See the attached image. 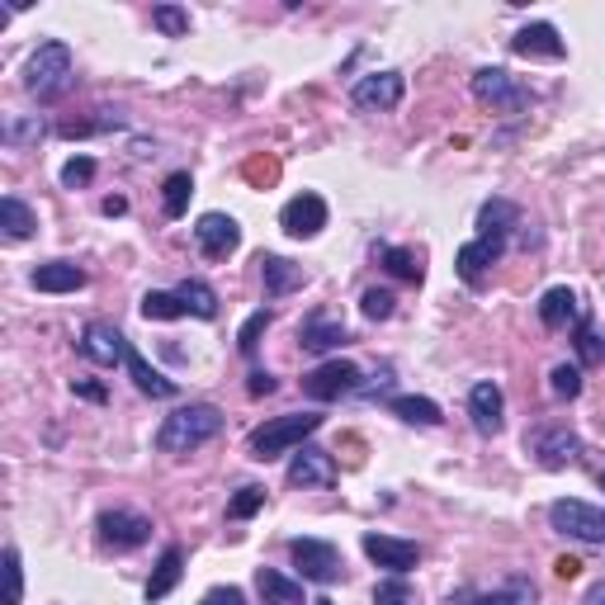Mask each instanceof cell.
I'll return each mask as SVG.
<instances>
[{
    "label": "cell",
    "instance_id": "6da1fadb",
    "mask_svg": "<svg viewBox=\"0 0 605 605\" xmlns=\"http://www.w3.org/2000/svg\"><path fill=\"white\" fill-rule=\"evenodd\" d=\"M223 431V412L213 402H189V407H175V412L162 421L156 431V450L162 454H194L204 450L208 440H218Z\"/></svg>",
    "mask_w": 605,
    "mask_h": 605
},
{
    "label": "cell",
    "instance_id": "7a4b0ae2",
    "mask_svg": "<svg viewBox=\"0 0 605 605\" xmlns=\"http://www.w3.org/2000/svg\"><path fill=\"white\" fill-rule=\"evenodd\" d=\"M71 81H76V62H71V48L62 39H48L39 43V52L29 58L24 66V91L39 100V104H52L71 91Z\"/></svg>",
    "mask_w": 605,
    "mask_h": 605
},
{
    "label": "cell",
    "instance_id": "3957f363",
    "mask_svg": "<svg viewBox=\"0 0 605 605\" xmlns=\"http://www.w3.org/2000/svg\"><path fill=\"white\" fill-rule=\"evenodd\" d=\"M322 425V412H289V417H275L252 431L246 440V454L256 459V464H270L279 454H294L298 444H308V435Z\"/></svg>",
    "mask_w": 605,
    "mask_h": 605
},
{
    "label": "cell",
    "instance_id": "277c9868",
    "mask_svg": "<svg viewBox=\"0 0 605 605\" xmlns=\"http://www.w3.org/2000/svg\"><path fill=\"white\" fill-rule=\"evenodd\" d=\"M548 525L577 544H605V506H592L582 496H558L548 506Z\"/></svg>",
    "mask_w": 605,
    "mask_h": 605
},
{
    "label": "cell",
    "instance_id": "5b68a950",
    "mask_svg": "<svg viewBox=\"0 0 605 605\" xmlns=\"http://www.w3.org/2000/svg\"><path fill=\"white\" fill-rule=\"evenodd\" d=\"M365 388V373L355 360H327V365H317L302 373V393H308L312 402H336V398H350V393H360Z\"/></svg>",
    "mask_w": 605,
    "mask_h": 605
},
{
    "label": "cell",
    "instance_id": "8992f818",
    "mask_svg": "<svg viewBox=\"0 0 605 605\" xmlns=\"http://www.w3.org/2000/svg\"><path fill=\"white\" fill-rule=\"evenodd\" d=\"M289 558L302 573V582H317V586H331L346 577V563H341V548L327 544V540H289Z\"/></svg>",
    "mask_w": 605,
    "mask_h": 605
},
{
    "label": "cell",
    "instance_id": "52a82bcc",
    "mask_svg": "<svg viewBox=\"0 0 605 605\" xmlns=\"http://www.w3.org/2000/svg\"><path fill=\"white\" fill-rule=\"evenodd\" d=\"M95 530H100V544L114 548V554H133V548H142L152 540V521L142 511H129V506L104 511L95 521Z\"/></svg>",
    "mask_w": 605,
    "mask_h": 605
},
{
    "label": "cell",
    "instance_id": "ba28073f",
    "mask_svg": "<svg viewBox=\"0 0 605 605\" xmlns=\"http://www.w3.org/2000/svg\"><path fill=\"white\" fill-rule=\"evenodd\" d=\"M473 95L483 100V104H492L496 114H521V110H530V91H525V85H515L511 71H502V66L473 71Z\"/></svg>",
    "mask_w": 605,
    "mask_h": 605
},
{
    "label": "cell",
    "instance_id": "9c48e42d",
    "mask_svg": "<svg viewBox=\"0 0 605 605\" xmlns=\"http://www.w3.org/2000/svg\"><path fill=\"white\" fill-rule=\"evenodd\" d=\"M525 444H530V454H535L544 469H567V464H577V459L586 454L582 435L567 431V425H540Z\"/></svg>",
    "mask_w": 605,
    "mask_h": 605
},
{
    "label": "cell",
    "instance_id": "30bf717a",
    "mask_svg": "<svg viewBox=\"0 0 605 605\" xmlns=\"http://www.w3.org/2000/svg\"><path fill=\"white\" fill-rule=\"evenodd\" d=\"M402 91H407V81H402V71H369V76L355 81V110H369V114H388V110H398L402 104Z\"/></svg>",
    "mask_w": 605,
    "mask_h": 605
},
{
    "label": "cell",
    "instance_id": "8fae6325",
    "mask_svg": "<svg viewBox=\"0 0 605 605\" xmlns=\"http://www.w3.org/2000/svg\"><path fill=\"white\" fill-rule=\"evenodd\" d=\"M194 246H199V256H208V260H227L242 246L237 218H227V213H204V218L194 223Z\"/></svg>",
    "mask_w": 605,
    "mask_h": 605
},
{
    "label": "cell",
    "instance_id": "7c38bea8",
    "mask_svg": "<svg viewBox=\"0 0 605 605\" xmlns=\"http://www.w3.org/2000/svg\"><path fill=\"white\" fill-rule=\"evenodd\" d=\"M360 544H365L369 563H379L383 573H393V577H407V573H412V567L421 563V548H417L412 540H393V535H379V530H369Z\"/></svg>",
    "mask_w": 605,
    "mask_h": 605
},
{
    "label": "cell",
    "instance_id": "4fadbf2b",
    "mask_svg": "<svg viewBox=\"0 0 605 605\" xmlns=\"http://www.w3.org/2000/svg\"><path fill=\"white\" fill-rule=\"evenodd\" d=\"M279 227L289 237H317L327 227V199L322 194H312V189L294 194V199L279 208Z\"/></svg>",
    "mask_w": 605,
    "mask_h": 605
},
{
    "label": "cell",
    "instance_id": "5bb4252c",
    "mask_svg": "<svg viewBox=\"0 0 605 605\" xmlns=\"http://www.w3.org/2000/svg\"><path fill=\"white\" fill-rule=\"evenodd\" d=\"M81 355L100 369H114V365H123V355H129V336H123L114 322H85L81 327Z\"/></svg>",
    "mask_w": 605,
    "mask_h": 605
},
{
    "label": "cell",
    "instance_id": "9a60e30c",
    "mask_svg": "<svg viewBox=\"0 0 605 605\" xmlns=\"http://www.w3.org/2000/svg\"><path fill=\"white\" fill-rule=\"evenodd\" d=\"M289 483L294 488H336V459L322 444H298L289 459Z\"/></svg>",
    "mask_w": 605,
    "mask_h": 605
},
{
    "label": "cell",
    "instance_id": "2e32d148",
    "mask_svg": "<svg viewBox=\"0 0 605 605\" xmlns=\"http://www.w3.org/2000/svg\"><path fill=\"white\" fill-rule=\"evenodd\" d=\"M506 256V242H496V237H473L469 246H459V279L469 284V289H483L488 284V270L496 260Z\"/></svg>",
    "mask_w": 605,
    "mask_h": 605
},
{
    "label": "cell",
    "instance_id": "e0dca14e",
    "mask_svg": "<svg viewBox=\"0 0 605 605\" xmlns=\"http://www.w3.org/2000/svg\"><path fill=\"white\" fill-rule=\"evenodd\" d=\"M469 417H473V431L478 435H502V417H506V398H502V388H496L492 379L488 383H473L469 388Z\"/></svg>",
    "mask_w": 605,
    "mask_h": 605
},
{
    "label": "cell",
    "instance_id": "ac0fdd59",
    "mask_svg": "<svg viewBox=\"0 0 605 605\" xmlns=\"http://www.w3.org/2000/svg\"><path fill=\"white\" fill-rule=\"evenodd\" d=\"M511 52L515 58H548V62H563L567 58V43L558 39V29L554 24H525L521 33L511 39Z\"/></svg>",
    "mask_w": 605,
    "mask_h": 605
},
{
    "label": "cell",
    "instance_id": "d6986e66",
    "mask_svg": "<svg viewBox=\"0 0 605 605\" xmlns=\"http://www.w3.org/2000/svg\"><path fill=\"white\" fill-rule=\"evenodd\" d=\"M346 341H350V331L341 322H331L327 312H312L308 322L298 327V346L308 355H331V350H341Z\"/></svg>",
    "mask_w": 605,
    "mask_h": 605
},
{
    "label": "cell",
    "instance_id": "ffe728a7",
    "mask_svg": "<svg viewBox=\"0 0 605 605\" xmlns=\"http://www.w3.org/2000/svg\"><path fill=\"white\" fill-rule=\"evenodd\" d=\"M540 322L548 331H567L582 322V308H577V294L567 289V284H554L544 298H540Z\"/></svg>",
    "mask_w": 605,
    "mask_h": 605
},
{
    "label": "cell",
    "instance_id": "44dd1931",
    "mask_svg": "<svg viewBox=\"0 0 605 605\" xmlns=\"http://www.w3.org/2000/svg\"><path fill=\"white\" fill-rule=\"evenodd\" d=\"M29 279H33V289L39 294H76V289H85V270L81 265H71V260H48Z\"/></svg>",
    "mask_w": 605,
    "mask_h": 605
},
{
    "label": "cell",
    "instance_id": "7402d4cb",
    "mask_svg": "<svg viewBox=\"0 0 605 605\" xmlns=\"http://www.w3.org/2000/svg\"><path fill=\"white\" fill-rule=\"evenodd\" d=\"M260 265V279H265V294L270 298H284V294H294V289H302V265H294V260H284V256H260L256 260Z\"/></svg>",
    "mask_w": 605,
    "mask_h": 605
},
{
    "label": "cell",
    "instance_id": "603a6c76",
    "mask_svg": "<svg viewBox=\"0 0 605 605\" xmlns=\"http://www.w3.org/2000/svg\"><path fill=\"white\" fill-rule=\"evenodd\" d=\"M515 227H521V208H515L511 199H488L483 208H478V237L506 242Z\"/></svg>",
    "mask_w": 605,
    "mask_h": 605
},
{
    "label": "cell",
    "instance_id": "cb8c5ba5",
    "mask_svg": "<svg viewBox=\"0 0 605 605\" xmlns=\"http://www.w3.org/2000/svg\"><path fill=\"white\" fill-rule=\"evenodd\" d=\"M123 369H129V379L137 383V393H147V398H175V379H166L162 369H152L133 346H129V355H123Z\"/></svg>",
    "mask_w": 605,
    "mask_h": 605
},
{
    "label": "cell",
    "instance_id": "d4e9b609",
    "mask_svg": "<svg viewBox=\"0 0 605 605\" xmlns=\"http://www.w3.org/2000/svg\"><path fill=\"white\" fill-rule=\"evenodd\" d=\"M256 592L265 605H308L302 601V586L294 577L275 573V567H256Z\"/></svg>",
    "mask_w": 605,
    "mask_h": 605
},
{
    "label": "cell",
    "instance_id": "484cf974",
    "mask_svg": "<svg viewBox=\"0 0 605 605\" xmlns=\"http://www.w3.org/2000/svg\"><path fill=\"white\" fill-rule=\"evenodd\" d=\"M48 137V123L39 114H10L6 123H0V142L14 152H24V147H39V142Z\"/></svg>",
    "mask_w": 605,
    "mask_h": 605
},
{
    "label": "cell",
    "instance_id": "4316f807",
    "mask_svg": "<svg viewBox=\"0 0 605 605\" xmlns=\"http://www.w3.org/2000/svg\"><path fill=\"white\" fill-rule=\"evenodd\" d=\"M185 577V548L181 544H171L166 554H162V563H156V573H152V582H147V601H166L171 592H175V582Z\"/></svg>",
    "mask_w": 605,
    "mask_h": 605
},
{
    "label": "cell",
    "instance_id": "83f0119b",
    "mask_svg": "<svg viewBox=\"0 0 605 605\" xmlns=\"http://www.w3.org/2000/svg\"><path fill=\"white\" fill-rule=\"evenodd\" d=\"M175 294H181V302H185V317H199V322H213V317H218V289H213V284L185 279Z\"/></svg>",
    "mask_w": 605,
    "mask_h": 605
},
{
    "label": "cell",
    "instance_id": "f1b7e54d",
    "mask_svg": "<svg viewBox=\"0 0 605 605\" xmlns=\"http://www.w3.org/2000/svg\"><path fill=\"white\" fill-rule=\"evenodd\" d=\"M0 227H6L10 242H24V237L39 233V218H33V208H29L24 199L6 194V199H0Z\"/></svg>",
    "mask_w": 605,
    "mask_h": 605
},
{
    "label": "cell",
    "instance_id": "f546056e",
    "mask_svg": "<svg viewBox=\"0 0 605 605\" xmlns=\"http://www.w3.org/2000/svg\"><path fill=\"white\" fill-rule=\"evenodd\" d=\"M388 412L402 417L407 425H440L444 421L440 402H431V398H393V402H388Z\"/></svg>",
    "mask_w": 605,
    "mask_h": 605
},
{
    "label": "cell",
    "instance_id": "4dcf8cb0",
    "mask_svg": "<svg viewBox=\"0 0 605 605\" xmlns=\"http://www.w3.org/2000/svg\"><path fill=\"white\" fill-rule=\"evenodd\" d=\"M189 194H194L189 171H175V175H166V185H162V208H166V218H185Z\"/></svg>",
    "mask_w": 605,
    "mask_h": 605
},
{
    "label": "cell",
    "instance_id": "1f68e13d",
    "mask_svg": "<svg viewBox=\"0 0 605 605\" xmlns=\"http://www.w3.org/2000/svg\"><path fill=\"white\" fill-rule=\"evenodd\" d=\"M142 317H147V322H175V317H185V302H181V294L152 289V294H142Z\"/></svg>",
    "mask_w": 605,
    "mask_h": 605
},
{
    "label": "cell",
    "instance_id": "d6a6232c",
    "mask_svg": "<svg viewBox=\"0 0 605 605\" xmlns=\"http://www.w3.org/2000/svg\"><path fill=\"white\" fill-rule=\"evenodd\" d=\"M379 260H383L388 275H398L407 284H421V260H417V252H407V246H379Z\"/></svg>",
    "mask_w": 605,
    "mask_h": 605
},
{
    "label": "cell",
    "instance_id": "836d02e7",
    "mask_svg": "<svg viewBox=\"0 0 605 605\" xmlns=\"http://www.w3.org/2000/svg\"><path fill=\"white\" fill-rule=\"evenodd\" d=\"M530 601H535V586H530V582H511V586H502V592L469 596V605H530Z\"/></svg>",
    "mask_w": 605,
    "mask_h": 605
},
{
    "label": "cell",
    "instance_id": "e575fe53",
    "mask_svg": "<svg viewBox=\"0 0 605 605\" xmlns=\"http://www.w3.org/2000/svg\"><path fill=\"white\" fill-rule=\"evenodd\" d=\"M548 393L563 398V402H573L582 393V365H554V369H548Z\"/></svg>",
    "mask_w": 605,
    "mask_h": 605
},
{
    "label": "cell",
    "instance_id": "d590c367",
    "mask_svg": "<svg viewBox=\"0 0 605 605\" xmlns=\"http://www.w3.org/2000/svg\"><path fill=\"white\" fill-rule=\"evenodd\" d=\"M373 605H421V601H417V586L407 577H388V582L373 586Z\"/></svg>",
    "mask_w": 605,
    "mask_h": 605
},
{
    "label": "cell",
    "instance_id": "8d00e7d4",
    "mask_svg": "<svg viewBox=\"0 0 605 605\" xmlns=\"http://www.w3.org/2000/svg\"><path fill=\"white\" fill-rule=\"evenodd\" d=\"M152 24L162 29L166 39H185V33H189V14L181 6H156L152 10Z\"/></svg>",
    "mask_w": 605,
    "mask_h": 605
},
{
    "label": "cell",
    "instance_id": "74e56055",
    "mask_svg": "<svg viewBox=\"0 0 605 605\" xmlns=\"http://www.w3.org/2000/svg\"><path fill=\"white\" fill-rule=\"evenodd\" d=\"M270 308H260V312H252V317H246V322H242V331H237V350L242 355H256V346H260V331L265 327H270Z\"/></svg>",
    "mask_w": 605,
    "mask_h": 605
},
{
    "label": "cell",
    "instance_id": "f35d334b",
    "mask_svg": "<svg viewBox=\"0 0 605 605\" xmlns=\"http://www.w3.org/2000/svg\"><path fill=\"white\" fill-rule=\"evenodd\" d=\"M260 506H265V488H242L233 502H227V521H252Z\"/></svg>",
    "mask_w": 605,
    "mask_h": 605
},
{
    "label": "cell",
    "instance_id": "ab89813d",
    "mask_svg": "<svg viewBox=\"0 0 605 605\" xmlns=\"http://www.w3.org/2000/svg\"><path fill=\"white\" fill-rule=\"evenodd\" d=\"M393 294L388 289H365V298H360V312L369 317V322H388V317H393Z\"/></svg>",
    "mask_w": 605,
    "mask_h": 605
},
{
    "label": "cell",
    "instance_id": "60d3db41",
    "mask_svg": "<svg viewBox=\"0 0 605 605\" xmlns=\"http://www.w3.org/2000/svg\"><path fill=\"white\" fill-rule=\"evenodd\" d=\"M95 181V156H71V162L62 166V185L66 189H85Z\"/></svg>",
    "mask_w": 605,
    "mask_h": 605
},
{
    "label": "cell",
    "instance_id": "b9f144b4",
    "mask_svg": "<svg viewBox=\"0 0 605 605\" xmlns=\"http://www.w3.org/2000/svg\"><path fill=\"white\" fill-rule=\"evenodd\" d=\"M24 596V573H20V548H6V605H20Z\"/></svg>",
    "mask_w": 605,
    "mask_h": 605
},
{
    "label": "cell",
    "instance_id": "7bdbcfd3",
    "mask_svg": "<svg viewBox=\"0 0 605 605\" xmlns=\"http://www.w3.org/2000/svg\"><path fill=\"white\" fill-rule=\"evenodd\" d=\"M577 360L582 365H601L605 360V341L586 322H577Z\"/></svg>",
    "mask_w": 605,
    "mask_h": 605
},
{
    "label": "cell",
    "instance_id": "ee69618b",
    "mask_svg": "<svg viewBox=\"0 0 605 605\" xmlns=\"http://www.w3.org/2000/svg\"><path fill=\"white\" fill-rule=\"evenodd\" d=\"M199 605H246V596H242V586H213Z\"/></svg>",
    "mask_w": 605,
    "mask_h": 605
},
{
    "label": "cell",
    "instance_id": "f6af8a7d",
    "mask_svg": "<svg viewBox=\"0 0 605 605\" xmlns=\"http://www.w3.org/2000/svg\"><path fill=\"white\" fill-rule=\"evenodd\" d=\"M275 388H279V383H275V373H270V369H256V373H252V383H246V393H252V398H270Z\"/></svg>",
    "mask_w": 605,
    "mask_h": 605
},
{
    "label": "cell",
    "instance_id": "bcb514c9",
    "mask_svg": "<svg viewBox=\"0 0 605 605\" xmlns=\"http://www.w3.org/2000/svg\"><path fill=\"white\" fill-rule=\"evenodd\" d=\"M71 393L85 398V402H104V398H110V393H104L100 383H91V379H76V383H71Z\"/></svg>",
    "mask_w": 605,
    "mask_h": 605
},
{
    "label": "cell",
    "instance_id": "7dc6e473",
    "mask_svg": "<svg viewBox=\"0 0 605 605\" xmlns=\"http://www.w3.org/2000/svg\"><path fill=\"white\" fill-rule=\"evenodd\" d=\"M100 213H110V218H119V213H129V199H119V194H114V199H104V204H100Z\"/></svg>",
    "mask_w": 605,
    "mask_h": 605
},
{
    "label": "cell",
    "instance_id": "c3c4849f",
    "mask_svg": "<svg viewBox=\"0 0 605 605\" xmlns=\"http://www.w3.org/2000/svg\"><path fill=\"white\" fill-rule=\"evenodd\" d=\"M582 605H605V582H596V586H586V596H582Z\"/></svg>",
    "mask_w": 605,
    "mask_h": 605
},
{
    "label": "cell",
    "instance_id": "681fc988",
    "mask_svg": "<svg viewBox=\"0 0 605 605\" xmlns=\"http://www.w3.org/2000/svg\"><path fill=\"white\" fill-rule=\"evenodd\" d=\"M554 567H558V577H573V573H577V567H582V563H577V558H558Z\"/></svg>",
    "mask_w": 605,
    "mask_h": 605
},
{
    "label": "cell",
    "instance_id": "f907efd6",
    "mask_svg": "<svg viewBox=\"0 0 605 605\" xmlns=\"http://www.w3.org/2000/svg\"><path fill=\"white\" fill-rule=\"evenodd\" d=\"M312 605H336V601H327V596H322V601H312Z\"/></svg>",
    "mask_w": 605,
    "mask_h": 605
}]
</instances>
